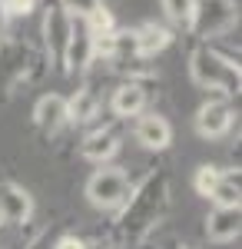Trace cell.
<instances>
[{
    "label": "cell",
    "instance_id": "1",
    "mask_svg": "<svg viewBox=\"0 0 242 249\" xmlns=\"http://www.w3.org/2000/svg\"><path fill=\"white\" fill-rule=\"evenodd\" d=\"M169 210V179L166 173H149L143 183H136L126 196V203L116 210L120 230L130 236L133 243H143L149 232L163 223Z\"/></svg>",
    "mask_w": 242,
    "mask_h": 249
},
{
    "label": "cell",
    "instance_id": "2",
    "mask_svg": "<svg viewBox=\"0 0 242 249\" xmlns=\"http://www.w3.org/2000/svg\"><path fill=\"white\" fill-rule=\"evenodd\" d=\"M189 77L196 87L223 96L239 93V53H225L219 47H196L189 57Z\"/></svg>",
    "mask_w": 242,
    "mask_h": 249
},
{
    "label": "cell",
    "instance_id": "3",
    "mask_svg": "<svg viewBox=\"0 0 242 249\" xmlns=\"http://www.w3.org/2000/svg\"><path fill=\"white\" fill-rule=\"evenodd\" d=\"M236 23H239L236 0H192V20H189L192 37L209 43L216 37H225Z\"/></svg>",
    "mask_w": 242,
    "mask_h": 249
},
{
    "label": "cell",
    "instance_id": "4",
    "mask_svg": "<svg viewBox=\"0 0 242 249\" xmlns=\"http://www.w3.org/2000/svg\"><path fill=\"white\" fill-rule=\"evenodd\" d=\"M133 183L123 166H100V170L86 179V199L93 203L96 210H106V213H116L126 196H130Z\"/></svg>",
    "mask_w": 242,
    "mask_h": 249
},
{
    "label": "cell",
    "instance_id": "5",
    "mask_svg": "<svg viewBox=\"0 0 242 249\" xmlns=\"http://www.w3.org/2000/svg\"><path fill=\"white\" fill-rule=\"evenodd\" d=\"M40 34H43V53H47V63L60 70L63 50H67V37H70V14L60 7V0H47Z\"/></svg>",
    "mask_w": 242,
    "mask_h": 249
},
{
    "label": "cell",
    "instance_id": "6",
    "mask_svg": "<svg viewBox=\"0 0 242 249\" xmlns=\"http://www.w3.org/2000/svg\"><path fill=\"white\" fill-rule=\"evenodd\" d=\"M90 63H93V34L86 30V23L83 20L70 17V37H67V50H63V63H60V70L63 73H83V70H90Z\"/></svg>",
    "mask_w": 242,
    "mask_h": 249
},
{
    "label": "cell",
    "instance_id": "7",
    "mask_svg": "<svg viewBox=\"0 0 242 249\" xmlns=\"http://www.w3.org/2000/svg\"><path fill=\"white\" fill-rule=\"evenodd\" d=\"M232 130V103L229 96H212L196 110V133L203 140H219Z\"/></svg>",
    "mask_w": 242,
    "mask_h": 249
},
{
    "label": "cell",
    "instance_id": "8",
    "mask_svg": "<svg viewBox=\"0 0 242 249\" xmlns=\"http://www.w3.org/2000/svg\"><path fill=\"white\" fill-rule=\"evenodd\" d=\"M120 120L113 116V120H106V123H100L96 130H90V133L83 136V146H80V153H83V160H90V163H100V166H106L113 156L120 153Z\"/></svg>",
    "mask_w": 242,
    "mask_h": 249
},
{
    "label": "cell",
    "instance_id": "9",
    "mask_svg": "<svg viewBox=\"0 0 242 249\" xmlns=\"http://www.w3.org/2000/svg\"><path fill=\"white\" fill-rule=\"evenodd\" d=\"M37 63L34 50L23 43H0V87L10 90L20 80H27V70Z\"/></svg>",
    "mask_w": 242,
    "mask_h": 249
},
{
    "label": "cell",
    "instance_id": "10",
    "mask_svg": "<svg viewBox=\"0 0 242 249\" xmlns=\"http://www.w3.org/2000/svg\"><path fill=\"white\" fill-rule=\"evenodd\" d=\"M30 216H34V196L10 179H0V226L3 223L23 226L30 223Z\"/></svg>",
    "mask_w": 242,
    "mask_h": 249
},
{
    "label": "cell",
    "instance_id": "11",
    "mask_svg": "<svg viewBox=\"0 0 242 249\" xmlns=\"http://www.w3.org/2000/svg\"><path fill=\"white\" fill-rule=\"evenodd\" d=\"M133 136H136V143H139L143 150L163 153L169 143H173V126H169L166 116H159L156 110H153V113H139V116H136Z\"/></svg>",
    "mask_w": 242,
    "mask_h": 249
},
{
    "label": "cell",
    "instance_id": "12",
    "mask_svg": "<svg viewBox=\"0 0 242 249\" xmlns=\"http://www.w3.org/2000/svg\"><path fill=\"white\" fill-rule=\"evenodd\" d=\"M206 239L209 243H236L242 232V223H239V206L225 210V206H212L206 213Z\"/></svg>",
    "mask_w": 242,
    "mask_h": 249
},
{
    "label": "cell",
    "instance_id": "13",
    "mask_svg": "<svg viewBox=\"0 0 242 249\" xmlns=\"http://www.w3.org/2000/svg\"><path fill=\"white\" fill-rule=\"evenodd\" d=\"M146 103H149L146 87L143 83H130V80H123L110 96V110L116 120H130V116L146 113Z\"/></svg>",
    "mask_w": 242,
    "mask_h": 249
},
{
    "label": "cell",
    "instance_id": "14",
    "mask_svg": "<svg viewBox=\"0 0 242 249\" xmlns=\"http://www.w3.org/2000/svg\"><path fill=\"white\" fill-rule=\"evenodd\" d=\"M34 123L43 136H53L67 126V96L60 93H43L34 107Z\"/></svg>",
    "mask_w": 242,
    "mask_h": 249
},
{
    "label": "cell",
    "instance_id": "15",
    "mask_svg": "<svg viewBox=\"0 0 242 249\" xmlns=\"http://www.w3.org/2000/svg\"><path fill=\"white\" fill-rule=\"evenodd\" d=\"M169 43H173V34H169L163 23H143L133 30V53L139 60H153L156 53H163Z\"/></svg>",
    "mask_w": 242,
    "mask_h": 249
},
{
    "label": "cell",
    "instance_id": "16",
    "mask_svg": "<svg viewBox=\"0 0 242 249\" xmlns=\"http://www.w3.org/2000/svg\"><path fill=\"white\" fill-rule=\"evenodd\" d=\"M100 116V96L90 83H83L73 96H67V123L70 126H86Z\"/></svg>",
    "mask_w": 242,
    "mask_h": 249
},
{
    "label": "cell",
    "instance_id": "17",
    "mask_svg": "<svg viewBox=\"0 0 242 249\" xmlns=\"http://www.w3.org/2000/svg\"><path fill=\"white\" fill-rule=\"evenodd\" d=\"M206 199H212V206H225V210L239 206V170L236 173H223V179L216 183V190L209 193Z\"/></svg>",
    "mask_w": 242,
    "mask_h": 249
},
{
    "label": "cell",
    "instance_id": "18",
    "mask_svg": "<svg viewBox=\"0 0 242 249\" xmlns=\"http://www.w3.org/2000/svg\"><path fill=\"white\" fill-rule=\"evenodd\" d=\"M223 179V170L219 166H212V163H203L199 170H196V176H192V186H196V193L199 196H209V193L216 190V183Z\"/></svg>",
    "mask_w": 242,
    "mask_h": 249
},
{
    "label": "cell",
    "instance_id": "19",
    "mask_svg": "<svg viewBox=\"0 0 242 249\" xmlns=\"http://www.w3.org/2000/svg\"><path fill=\"white\" fill-rule=\"evenodd\" d=\"M163 3V14H166L176 27H186L189 30V20H192V0H159Z\"/></svg>",
    "mask_w": 242,
    "mask_h": 249
},
{
    "label": "cell",
    "instance_id": "20",
    "mask_svg": "<svg viewBox=\"0 0 242 249\" xmlns=\"http://www.w3.org/2000/svg\"><path fill=\"white\" fill-rule=\"evenodd\" d=\"M83 23H86V30H90L93 37H96V34H110V30H116V20H113V14L106 10V7H96Z\"/></svg>",
    "mask_w": 242,
    "mask_h": 249
},
{
    "label": "cell",
    "instance_id": "21",
    "mask_svg": "<svg viewBox=\"0 0 242 249\" xmlns=\"http://www.w3.org/2000/svg\"><path fill=\"white\" fill-rule=\"evenodd\" d=\"M60 7L76 20H86L96 7H103V0H60Z\"/></svg>",
    "mask_w": 242,
    "mask_h": 249
},
{
    "label": "cell",
    "instance_id": "22",
    "mask_svg": "<svg viewBox=\"0 0 242 249\" xmlns=\"http://www.w3.org/2000/svg\"><path fill=\"white\" fill-rule=\"evenodd\" d=\"M34 7H37V0H0L3 17H27V14H34Z\"/></svg>",
    "mask_w": 242,
    "mask_h": 249
},
{
    "label": "cell",
    "instance_id": "23",
    "mask_svg": "<svg viewBox=\"0 0 242 249\" xmlns=\"http://www.w3.org/2000/svg\"><path fill=\"white\" fill-rule=\"evenodd\" d=\"M50 249H86V243H83L80 236H60Z\"/></svg>",
    "mask_w": 242,
    "mask_h": 249
},
{
    "label": "cell",
    "instance_id": "24",
    "mask_svg": "<svg viewBox=\"0 0 242 249\" xmlns=\"http://www.w3.org/2000/svg\"><path fill=\"white\" fill-rule=\"evenodd\" d=\"M27 249H50V232H40V236H37V239H34Z\"/></svg>",
    "mask_w": 242,
    "mask_h": 249
}]
</instances>
